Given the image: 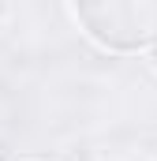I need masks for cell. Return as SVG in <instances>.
<instances>
[{
	"label": "cell",
	"instance_id": "cell-2",
	"mask_svg": "<svg viewBox=\"0 0 157 161\" xmlns=\"http://www.w3.org/2000/svg\"><path fill=\"white\" fill-rule=\"evenodd\" d=\"M146 53H150V60L157 64V41H154V45H146Z\"/></svg>",
	"mask_w": 157,
	"mask_h": 161
},
{
	"label": "cell",
	"instance_id": "cell-1",
	"mask_svg": "<svg viewBox=\"0 0 157 161\" xmlns=\"http://www.w3.org/2000/svg\"><path fill=\"white\" fill-rule=\"evenodd\" d=\"M75 15L112 53H138L157 41V0H75Z\"/></svg>",
	"mask_w": 157,
	"mask_h": 161
},
{
	"label": "cell",
	"instance_id": "cell-3",
	"mask_svg": "<svg viewBox=\"0 0 157 161\" xmlns=\"http://www.w3.org/2000/svg\"><path fill=\"white\" fill-rule=\"evenodd\" d=\"M4 11H8V8H4V0H0V15H4Z\"/></svg>",
	"mask_w": 157,
	"mask_h": 161
}]
</instances>
